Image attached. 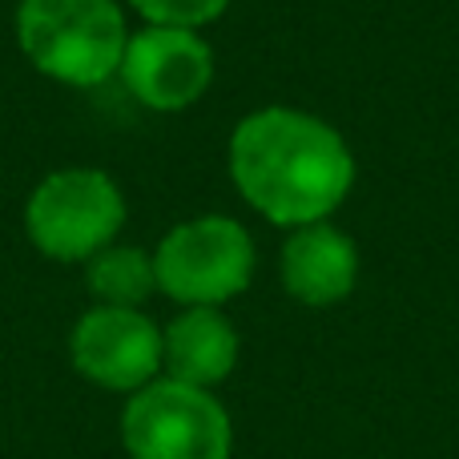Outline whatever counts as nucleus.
Returning a JSON list of instances; mask_svg holds the SVG:
<instances>
[{"label":"nucleus","instance_id":"5","mask_svg":"<svg viewBox=\"0 0 459 459\" xmlns=\"http://www.w3.org/2000/svg\"><path fill=\"white\" fill-rule=\"evenodd\" d=\"M121 444L129 459H230L234 428L214 391L158 375L129 395Z\"/></svg>","mask_w":459,"mask_h":459},{"label":"nucleus","instance_id":"2","mask_svg":"<svg viewBox=\"0 0 459 459\" xmlns=\"http://www.w3.org/2000/svg\"><path fill=\"white\" fill-rule=\"evenodd\" d=\"M13 29L24 61L69 89H101L117 77L134 32L121 0H16Z\"/></svg>","mask_w":459,"mask_h":459},{"label":"nucleus","instance_id":"3","mask_svg":"<svg viewBox=\"0 0 459 459\" xmlns=\"http://www.w3.org/2000/svg\"><path fill=\"white\" fill-rule=\"evenodd\" d=\"M129 202L117 178L97 166H65L45 174L24 198V238L48 262H81L117 242Z\"/></svg>","mask_w":459,"mask_h":459},{"label":"nucleus","instance_id":"11","mask_svg":"<svg viewBox=\"0 0 459 459\" xmlns=\"http://www.w3.org/2000/svg\"><path fill=\"white\" fill-rule=\"evenodd\" d=\"M142 24H161V29H194L222 21L234 0H121Z\"/></svg>","mask_w":459,"mask_h":459},{"label":"nucleus","instance_id":"8","mask_svg":"<svg viewBox=\"0 0 459 459\" xmlns=\"http://www.w3.org/2000/svg\"><path fill=\"white\" fill-rule=\"evenodd\" d=\"M278 278H282V290L302 307H339L359 286L355 238L334 222L286 230L282 254H278Z\"/></svg>","mask_w":459,"mask_h":459},{"label":"nucleus","instance_id":"10","mask_svg":"<svg viewBox=\"0 0 459 459\" xmlns=\"http://www.w3.org/2000/svg\"><path fill=\"white\" fill-rule=\"evenodd\" d=\"M85 286L97 307H137L158 294V270H153V250L142 246L113 242L101 254L85 262Z\"/></svg>","mask_w":459,"mask_h":459},{"label":"nucleus","instance_id":"6","mask_svg":"<svg viewBox=\"0 0 459 459\" xmlns=\"http://www.w3.org/2000/svg\"><path fill=\"white\" fill-rule=\"evenodd\" d=\"M214 48L194 29L142 24L129 32L117 81L150 113H186L214 85Z\"/></svg>","mask_w":459,"mask_h":459},{"label":"nucleus","instance_id":"4","mask_svg":"<svg viewBox=\"0 0 459 459\" xmlns=\"http://www.w3.org/2000/svg\"><path fill=\"white\" fill-rule=\"evenodd\" d=\"M158 294L178 307H226L246 294L258 270L254 238L230 214L186 218L153 246Z\"/></svg>","mask_w":459,"mask_h":459},{"label":"nucleus","instance_id":"1","mask_svg":"<svg viewBox=\"0 0 459 459\" xmlns=\"http://www.w3.org/2000/svg\"><path fill=\"white\" fill-rule=\"evenodd\" d=\"M234 190L278 230L331 222L351 198L359 161L326 117L294 105H262L234 126L226 145Z\"/></svg>","mask_w":459,"mask_h":459},{"label":"nucleus","instance_id":"7","mask_svg":"<svg viewBox=\"0 0 459 459\" xmlns=\"http://www.w3.org/2000/svg\"><path fill=\"white\" fill-rule=\"evenodd\" d=\"M69 359L93 387L134 395L166 367L161 326L137 307H89L69 334Z\"/></svg>","mask_w":459,"mask_h":459},{"label":"nucleus","instance_id":"9","mask_svg":"<svg viewBox=\"0 0 459 459\" xmlns=\"http://www.w3.org/2000/svg\"><path fill=\"white\" fill-rule=\"evenodd\" d=\"M161 342H166V375L194 387H218L238 367V331L222 307H182L161 331Z\"/></svg>","mask_w":459,"mask_h":459}]
</instances>
